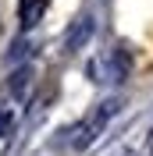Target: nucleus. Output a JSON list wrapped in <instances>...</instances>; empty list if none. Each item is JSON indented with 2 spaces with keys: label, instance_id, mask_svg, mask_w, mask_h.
<instances>
[{
  "label": "nucleus",
  "instance_id": "f03ea898",
  "mask_svg": "<svg viewBox=\"0 0 153 156\" xmlns=\"http://www.w3.org/2000/svg\"><path fill=\"white\" fill-rule=\"evenodd\" d=\"M4 124H7V114H0V131H4Z\"/></svg>",
  "mask_w": 153,
  "mask_h": 156
},
{
  "label": "nucleus",
  "instance_id": "f257e3e1",
  "mask_svg": "<svg viewBox=\"0 0 153 156\" xmlns=\"http://www.w3.org/2000/svg\"><path fill=\"white\" fill-rule=\"evenodd\" d=\"M110 114H114V103H103V107H100V110H96V114H93V117H89V121H86V128L78 131L75 146H78V149H86L89 142H93V138L100 135V131H103V124H107V121H110Z\"/></svg>",
  "mask_w": 153,
  "mask_h": 156
}]
</instances>
